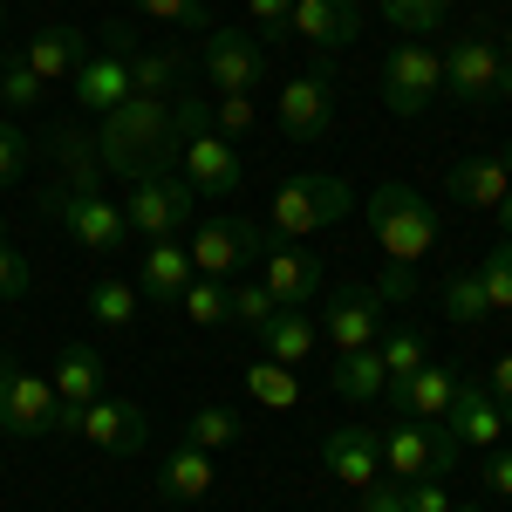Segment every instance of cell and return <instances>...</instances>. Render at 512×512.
Segmentation results:
<instances>
[{
  "mask_svg": "<svg viewBox=\"0 0 512 512\" xmlns=\"http://www.w3.org/2000/svg\"><path fill=\"white\" fill-rule=\"evenodd\" d=\"M383 7V21L403 28V35H437V21L451 14V0H376Z\"/></svg>",
  "mask_w": 512,
  "mask_h": 512,
  "instance_id": "40",
  "label": "cell"
},
{
  "mask_svg": "<svg viewBox=\"0 0 512 512\" xmlns=\"http://www.w3.org/2000/svg\"><path fill=\"white\" fill-rule=\"evenodd\" d=\"M321 465H328V478H342L349 492H369V485L383 478V431H369V424H342V431H328Z\"/></svg>",
  "mask_w": 512,
  "mask_h": 512,
  "instance_id": "17",
  "label": "cell"
},
{
  "mask_svg": "<svg viewBox=\"0 0 512 512\" xmlns=\"http://www.w3.org/2000/svg\"><path fill=\"white\" fill-rule=\"evenodd\" d=\"M376 349H383V369H390V383H410V376L431 362V342H424V328H396V335H383Z\"/></svg>",
  "mask_w": 512,
  "mask_h": 512,
  "instance_id": "35",
  "label": "cell"
},
{
  "mask_svg": "<svg viewBox=\"0 0 512 512\" xmlns=\"http://www.w3.org/2000/svg\"><path fill=\"white\" fill-rule=\"evenodd\" d=\"M178 82H185V55L178 48H137L130 55V96H178Z\"/></svg>",
  "mask_w": 512,
  "mask_h": 512,
  "instance_id": "29",
  "label": "cell"
},
{
  "mask_svg": "<svg viewBox=\"0 0 512 512\" xmlns=\"http://www.w3.org/2000/svg\"><path fill=\"white\" fill-rule=\"evenodd\" d=\"M472 280L485 287V301H492L499 315H512V239H499V246H492V253L478 260Z\"/></svg>",
  "mask_w": 512,
  "mask_h": 512,
  "instance_id": "38",
  "label": "cell"
},
{
  "mask_svg": "<svg viewBox=\"0 0 512 512\" xmlns=\"http://www.w3.org/2000/svg\"><path fill=\"white\" fill-rule=\"evenodd\" d=\"M0 431L7 437H48L55 431V383L28 376L7 349H0Z\"/></svg>",
  "mask_w": 512,
  "mask_h": 512,
  "instance_id": "11",
  "label": "cell"
},
{
  "mask_svg": "<svg viewBox=\"0 0 512 512\" xmlns=\"http://www.w3.org/2000/svg\"><path fill=\"white\" fill-rule=\"evenodd\" d=\"M458 437L444 431V424H417V417H403L396 431H383V465H390V478H444L451 465H458Z\"/></svg>",
  "mask_w": 512,
  "mask_h": 512,
  "instance_id": "7",
  "label": "cell"
},
{
  "mask_svg": "<svg viewBox=\"0 0 512 512\" xmlns=\"http://www.w3.org/2000/svg\"><path fill=\"white\" fill-rule=\"evenodd\" d=\"M28 158H35V144H28V130L21 123L0 117V185H14L21 171H28Z\"/></svg>",
  "mask_w": 512,
  "mask_h": 512,
  "instance_id": "43",
  "label": "cell"
},
{
  "mask_svg": "<svg viewBox=\"0 0 512 512\" xmlns=\"http://www.w3.org/2000/svg\"><path fill=\"white\" fill-rule=\"evenodd\" d=\"M267 226H274V239H308L321 226V219H315V198H308V185H301V178H287V185L274 192Z\"/></svg>",
  "mask_w": 512,
  "mask_h": 512,
  "instance_id": "31",
  "label": "cell"
},
{
  "mask_svg": "<svg viewBox=\"0 0 512 512\" xmlns=\"http://www.w3.org/2000/svg\"><path fill=\"white\" fill-rule=\"evenodd\" d=\"M226 287H233V321L239 328H260V321L274 315V294H267L260 280H226Z\"/></svg>",
  "mask_w": 512,
  "mask_h": 512,
  "instance_id": "42",
  "label": "cell"
},
{
  "mask_svg": "<svg viewBox=\"0 0 512 512\" xmlns=\"http://www.w3.org/2000/svg\"><path fill=\"white\" fill-rule=\"evenodd\" d=\"M89 315L103 321V328H130V321H137V287L117 280V274H103L89 287Z\"/></svg>",
  "mask_w": 512,
  "mask_h": 512,
  "instance_id": "36",
  "label": "cell"
},
{
  "mask_svg": "<svg viewBox=\"0 0 512 512\" xmlns=\"http://www.w3.org/2000/svg\"><path fill=\"white\" fill-rule=\"evenodd\" d=\"M41 96H48V82L21 62V48H7V55H0V103H7V110H35Z\"/></svg>",
  "mask_w": 512,
  "mask_h": 512,
  "instance_id": "37",
  "label": "cell"
},
{
  "mask_svg": "<svg viewBox=\"0 0 512 512\" xmlns=\"http://www.w3.org/2000/svg\"><path fill=\"white\" fill-rule=\"evenodd\" d=\"M444 96H458L465 110H492V103H512V62L499 55V41H451L444 55Z\"/></svg>",
  "mask_w": 512,
  "mask_h": 512,
  "instance_id": "4",
  "label": "cell"
},
{
  "mask_svg": "<svg viewBox=\"0 0 512 512\" xmlns=\"http://www.w3.org/2000/svg\"><path fill=\"white\" fill-rule=\"evenodd\" d=\"M301 185H308V198H315V219L321 226H335V219H349V178H335V171H301Z\"/></svg>",
  "mask_w": 512,
  "mask_h": 512,
  "instance_id": "39",
  "label": "cell"
},
{
  "mask_svg": "<svg viewBox=\"0 0 512 512\" xmlns=\"http://www.w3.org/2000/svg\"><path fill=\"white\" fill-rule=\"evenodd\" d=\"M437 424L458 437L465 451H492L499 431H506V417H499V403L485 390V376H465V369H458V396H451V410H444Z\"/></svg>",
  "mask_w": 512,
  "mask_h": 512,
  "instance_id": "15",
  "label": "cell"
},
{
  "mask_svg": "<svg viewBox=\"0 0 512 512\" xmlns=\"http://www.w3.org/2000/svg\"><path fill=\"white\" fill-rule=\"evenodd\" d=\"M0 7H7V0H0Z\"/></svg>",
  "mask_w": 512,
  "mask_h": 512,
  "instance_id": "57",
  "label": "cell"
},
{
  "mask_svg": "<svg viewBox=\"0 0 512 512\" xmlns=\"http://www.w3.org/2000/svg\"><path fill=\"white\" fill-rule=\"evenodd\" d=\"M274 123L294 137V144H321V137L335 130V76H328V62H315L308 76H294L287 89H280Z\"/></svg>",
  "mask_w": 512,
  "mask_h": 512,
  "instance_id": "10",
  "label": "cell"
},
{
  "mask_svg": "<svg viewBox=\"0 0 512 512\" xmlns=\"http://www.w3.org/2000/svg\"><path fill=\"white\" fill-rule=\"evenodd\" d=\"M492 212H499V226H506V239H512V192L499 198V205H492Z\"/></svg>",
  "mask_w": 512,
  "mask_h": 512,
  "instance_id": "52",
  "label": "cell"
},
{
  "mask_svg": "<svg viewBox=\"0 0 512 512\" xmlns=\"http://www.w3.org/2000/svg\"><path fill=\"white\" fill-rule=\"evenodd\" d=\"M239 431H246V424H239L226 403H205V410L185 417V444H198V451H233Z\"/></svg>",
  "mask_w": 512,
  "mask_h": 512,
  "instance_id": "33",
  "label": "cell"
},
{
  "mask_svg": "<svg viewBox=\"0 0 512 512\" xmlns=\"http://www.w3.org/2000/svg\"><path fill=\"white\" fill-rule=\"evenodd\" d=\"M198 205L205 198L178 178V171H164V178H144V185H130V205H123V219H130V233L144 239H178L185 226L198 219Z\"/></svg>",
  "mask_w": 512,
  "mask_h": 512,
  "instance_id": "6",
  "label": "cell"
},
{
  "mask_svg": "<svg viewBox=\"0 0 512 512\" xmlns=\"http://www.w3.org/2000/svg\"><path fill=\"white\" fill-rule=\"evenodd\" d=\"M444 185H451V198H458V205H499V198L512 192V171L499 158H458Z\"/></svg>",
  "mask_w": 512,
  "mask_h": 512,
  "instance_id": "26",
  "label": "cell"
},
{
  "mask_svg": "<svg viewBox=\"0 0 512 512\" xmlns=\"http://www.w3.org/2000/svg\"><path fill=\"white\" fill-rule=\"evenodd\" d=\"M130 7L151 14V21H171V28H212L205 0H130Z\"/></svg>",
  "mask_w": 512,
  "mask_h": 512,
  "instance_id": "41",
  "label": "cell"
},
{
  "mask_svg": "<svg viewBox=\"0 0 512 512\" xmlns=\"http://www.w3.org/2000/svg\"><path fill=\"white\" fill-rule=\"evenodd\" d=\"M362 219H369L376 246L390 253V267L417 274V260L437 253V205L424 192H410V185H376V192L362 198Z\"/></svg>",
  "mask_w": 512,
  "mask_h": 512,
  "instance_id": "2",
  "label": "cell"
},
{
  "mask_svg": "<svg viewBox=\"0 0 512 512\" xmlns=\"http://www.w3.org/2000/svg\"><path fill=\"white\" fill-rule=\"evenodd\" d=\"M192 287V246L178 239H151V253L137 260V294L151 308H178V294Z\"/></svg>",
  "mask_w": 512,
  "mask_h": 512,
  "instance_id": "21",
  "label": "cell"
},
{
  "mask_svg": "<svg viewBox=\"0 0 512 512\" xmlns=\"http://www.w3.org/2000/svg\"><path fill=\"white\" fill-rule=\"evenodd\" d=\"M362 512H410V499H403V478H376V485L362 492Z\"/></svg>",
  "mask_w": 512,
  "mask_h": 512,
  "instance_id": "47",
  "label": "cell"
},
{
  "mask_svg": "<svg viewBox=\"0 0 512 512\" xmlns=\"http://www.w3.org/2000/svg\"><path fill=\"white\" fill-rule=\"evenodd\" d=\"M294 41H308L315 48V62H328V55H342L355 35H362V7L355 0H294Z\"/></svg>",
  "mask_w": 512,
  "mask_h": 512,
  "instance_id": "16",
  "label": "cell"
},
{
  "mask_svg": "<svg viewBox=\"0 0 512 512\" xmlns=\"http://www.w3.org/2000/svg\"><path fill=\"white\" fill-rule=\"evenodd\" d=\"M499 164H506V171H512V144H506V151H499Z\"/></svg>",
  "mask_w": 512,
  "mask_h": 512,
  "instance_id": "54",
  "label": "cell"
},
{
  "mask_svg": "<svg viewBox=\"0 0 512 512\" xmlns=\"http://www.w3.org/2000/svg\"><path fill=\"white\" fill-rule=\"evenodd\" d=\"M246 14H253L260 35H280V28L294 21V0H246Z\"/></svg>",
  "mask_w": 512,
  "mask_h": 512,
  "instance_id": "48",
  "label": "cell"
},
{
  "mask_svg": "<svg viewBox=\"0 0 512 512\" xmlns=\"http://www.w3.org/2000/svg\"><path fill=\"white\" fill-rule=\"evenodd\" d=\"M369 294H376V301H410V294H417V274H410V267H390L383 287H369Z\"/></svg>",
  "mask_w": 512,
  "mask_h": 512,
  "instance_id": "50",
  "label": "cell"
},
{
  "mask_svg": "<svg viewBox=\"0 0 512 512\" xmlns=\"http://www.w3.org/2000/svg\"><path fill=\"white\" fill-rule=\"evenodd\" d=\"M21 62H28L48 89H55V82H69L82 62H89V35H82V28H69V21H55V28H41L35 41H21Z\"/></svg>",
  "mask_w": 512,
  "mask_h": 512,
  "instance_id": "23",
  "label": "cell"
},
{
  "mask_svg": "<svg viewBox=\"0 0 512 512\" xmlns=\"http://www.w3.org/2000/svg\"><path fill=\"white\" fill-rule=\"evenodd\" d=\"M69 82H76V103L89 110V117H110L123 96H130V55H117V48H89V62H82Z\"/></svg>",
  "mask_w": 512,
  "mask_h": 512,
  "instance_id": "22",
  "label": "cell"
},
{
  "mask_svg": "<svg viewBox=\"0 0 512 512\" xmlns=\"http://www.w3.org/2000/svg\"><path fill=\"white\" fill-rule=\"evenodd\" d=\"M403 499H410V512H451L444 478H410V485H403Z\"/></svg>",
  "mask_w": 512,
  "mask_h": 512,
  "instance_id": "45",
  "label": "cell"
},
{
  "mask_svg": "<svg viewBox=\"0 0 512 512\" xmlns=\"http://www.w3.org/2000/svg\"><path fill=\"white\" fill-rule=\"evenodd\" d=\"M212 123H219V137H246V130H253V96H219V103H212Z\"/></svg>",
  "mask_w": 512,
  "mask_h": 512,
  "instance_id": "44",
  "label": "cell"
},
{
  "mask_svg": "<svg viewBox=\"0 0 512 512\" xmlns=\"http://www.w3.org/2000/svg\"><path fill=\"white\" fill-rule=\"evenodd\" d=\"M21 294H28V260L0 239V301H21Z\"/></svg>",
  "mask_w": 512,
  "mask_h": 512,
  "instance_id": "46",
  "label": "cell"
},
{
  "mask_svg": "<svg viewBox=\"0 0 512 512\" xmlns=\"http://www.w3.org/2000/svg\"><path fill=\"white\" fill-rule=\"evenodd\" d=\"M321 308V328H328V349L349 355V349H376L383 342V301L369 294V287H335Z\"/></svg>",
  "mask_w": 512,
  "mask_h": 512,
  "instance_id": "13",
  "label": "cell"
},
{
  "mask_svg": "<svg viewBox=\"0 0 512 512\" xmlns=\"http://www.w3.org/2000/svg\"><path fill=\"white\" fill-rule=\"evenodd\" d=\"M178 178H185L198 198H233L239 185H246L239 144H233V137H219V130H198L192 144H185V158H178Z\"/></svg>",
  "mask_w": 512,
  "mask_h": 512,
  "instance_id": "14",
  "label": "cell"
},
{
  "mask_svg": "<svg viewBox=\"0 0 512 512\" xmlns=\"http://www.w3.org/2000/svg\"><path fill=\"white\" fill-rule=\"evenodd\" d=\"M253 335H260V349L274 355V362H287V369H294V362H308V355H315V315H308V308H274V315L260 321V328H253Z\"/></svg>",
  "mask_w": 512,
  "mask_h": 512,
  "instance_id": "25",
  "label": "cell"
},
{
  "mask_svg": "<svg viewBox=\"0 0 512 512\" xmlns=\"http://www.w3.org/2000/svg\"><path fill=\"white\" fill-rule=\"evenodd\" d=\"M260 287L274 294V308H315L328 274H321V253H308L301 239H280L260 253Z\"/></svg>",
  "mask_w": 512,
  "mask_h": 512,
  "instance_id": "12",
  "label": "cell"
},
{
  "mask_svg": "<svg viewBox=\"0 0 512 512\" xmlns=\"http://www.w3.org/2000/svg\"><path fill=\"white\" fill-rule=\"evenodd\" d=\"M0 14H7V7H0Z\"/></svg>",
  "mask_w": 512,
  "mask_h": 512,
  "instance_id": "56",
  "label": "cell"
},
{
  "mask_svg": "<svg viewBox=\"0 0 512 512\" xmlns=\"http://www.w3.org/2000/svg\"><path fill=\"white\" fill-rule=\"evenodd\" d=\"M198 130H212V103L205 96H123L110 117L96 123V158L110 178L123 185H144V178H164L178 171L185 144Z\"/></svg>",
  "mask_w": 512,
  "mask_h": 512,
  "instance_id": "1",
  "label": "cell"
},
{
  "mask_svg": "<svg viewBox=\"0 0 512 512\" xmlns=\"http://www.w3.org/2000/svg\"><path fill=\"white\" fill-rule=\"evenodd\" d=\"M198 62H205V76L219 82V96H253L260 82H267V41L246 35V28H205V48H198Z\"/></svg>",
  "mask_w": 512,
  "mask_h": 512,
  "instance_id": "8",
  "label": "cell"
},
{
  "mask_svg": "<svg viewBox=\"0 0 512 512\" xmlns=\"http://www.w3.org/2000/svg\"><path fill=\"white\" fill-rule=\"evenodd\" d=\"M212 478H219L212 451L178 444V451L164 458V472H158V499H164V506H192V499H205V492H212Z\"/></svg>",
  "mask_w": 512,
  "mask_h": 512,
  "instance_id": "24",
  "label": "cell"
},
{
  "mask_svg": "<svg viewBox=\"0 0 512 512\" xmlns=\"http://www.w3.org/2000/svg\"><path fill=\"white\" fill-rule=\"evenodd\" d=\"M76 437H82V444H96V451L130 458V451H144L151 424H144V410H137V403H123V396H96V403H82Z\"/></svg>",
  "mask_w": 512,
  "mask_h": 512,
  "instance_id": "18",
  "label": "cell"
},
{
  "mask_svg": "<svg viewBox=\"0 0 512 512\" xmlns=\"http://www.w3.org/2000/svg\"><path fill=\"white\" fill-rule=\"evenodd\" d=\"M328 383H335V396H349V403H376V396L390 390L383 349H349L335 369H328Z\"/></svg>",
  "mask_w": 512,
  "mask_h": 512,
  "instance_id": "27",
  "label": "cell"
},
{
  "mask_svg": "<svg viewBox=\"0 0 512 512\" xmlns=\"http://www.w3.org/2000/svg\"><path fill=\"white\" fill-rule=\"evenodd\" d=\"M103 396V355L96 349H62V362H55V403H96Z\"/></svg>",
  "mask_w": 512,
  "mask_h": 512,
  "instance_id": "28",
  "label": "cell"
},
{
  "mask_svg": "<svg viewBox=\"0 0 512 512\" xmlns=\"http://www.w3.org/2000/svg\"><path fill=\"white\" fill-rule=\"evenodd\" d=\"M246 396H253L260 410H294V403H301V383H294V369H287V362L260 355V362L246 369Z\"/></svg>",
  "mask_w": 512,
  "mask_h": 512,
  "instance_id": "30",
  "label": "cell"
},
{
  "mask_svg": "<svg viewBox=\"0 0 512 512\" xmlns=\"http://www.w3.org/2000/svg\"><path fill=\"white\" fill-rule=\"evenodd\" d=\"M178 308H185V321H198V328H219V321H233V287L192 274V287L178 294Z\"/></svg>",
  "mask_w": 512,
  "mask_h": 512,
  "instance_id": "32",
  "label": "cell"
},
{
  "mask_svg": "<svg viewBox=\"0 0 512 512\" xmlns=\"http://www.w3.org/2000/svg\"><path fill=\"white\" fill-rule=\"evenodd\" d=\"M437 315L458 321V328H472V321L492 315V301H485V287H478L472 274H451L444 287H437Z\"/></svg>",
  "mask_w": 512,
  "mask_h": 512,
  "instance_id": "34",
  "label": "cell"
},
{
  "mask_svg": "<svg viewBox=\"0 0 512 512\" xmlns=\"http://www.w3.org/2000/svg\"><path fill=\"white\" fill-rule=\"evenodd\" d=\"M267 253V226L253 219H198L192 226V274L205 280H239Z\"/></svg>",
  "mask_w": 512,
  "mask_h": 512,
  "instance_id": "5",
  "label": "cell"
},
{
  "mask_svg": "<svg viewBox=\"0 0 512 512\" xmlns=\"http://www.w3.org/2000/svg\"><path fill=\"white\" fill-rule=\"evenodd\" d=\"M499 55H506V62H512V28H506V41H499Z\"/></svg>",
  "mask_w": 512,
  "mask_h": 512,
  "instance_id": "53",
  "label": "cell"
},
{
  "mask_svg": "<svg viewBox=\"0 0 512 512\" xmlns=\"http://www.w3.org/2000/svg\"><path fill=\"white\" fill-rule=\"evenodd\" d=\"M485 492L512 499V451H492V458H485Z\"/></svg>",
  "mask_w": 512,
  "mask_h": 512,
  "instance_id": "51",
  "label": "cell"
},
{
  "mask_svg": "<svg viewBox=\"0 0 512 512\" xmlns=\"http://www.w3.org/2000/svg\"><path fill=\"white\" fill-rule=\"evenodd\" d=\"M451 396H458V369H451V362H424L410 383H390V390H383V403H390L396 417L437 424V417L451 410Z\"/></svg>",
  "mask_w": 512,
  "mask_h": 512,
  "instance_id": "20",
  "label": "cell"
},
{
  "mask_svg": "<svg viewBox=\"0 0 512 512\" xmlns=\"http://www.w3.org/2000/svg\"><path fill=\"white\" fill-rule=\"evenodd\" d=\"M451 512H478V506H451Z\"/></svg>",
  "mask_w": 512,
  "mask_h": 512,
  "instance_id": "55",
  "label": "cell"
},
{
  "mask_svg": "<svg viewBox=\"0 0 512 512\" xmlns=\"http://www.w3.org/2000/svg\"><path fill=\"white\" fill-rule=\"evenodd\" d=\"M437 89H444V55L437 48H424V41L390 48V62H383V103H390L396 117H424L437 103Z\"/></svg>",
  "mask_w": 512,
  "mask_h": 512,
  "instance_id": "9",
  "label": "cell"
},
{
  "mask_svg": "<svg viewBox=\"0 0 512 512\" xmlns=\"http://www.w3.org/2000/svg\"><path fill=\"white\" fill-rule=\"evenodd\" d=\"M41 158L55 164V185H69V192H103V158H96V137L82 130V123H55L48 137H41Z\"/></svg>",
  "mask_w": 512,
  "mask_h": 512,
  "instance_id": "19",
  "label": "cell"
},
{
  "mask_svg": "<svg viewBox=\"0 0 512 512\" xmlns=\"http://www.w3.org/2000/svg\"><path fill=\"white\" fill-rule=\"evenodd\" d=\"M485 390H492V403H499V417H506V431H512V355H499V362H492Z\"/></svg>",
  "mask_w": 512,
  "mask_h": 512,
  "instance_id": "49",
  "label": "cell"
},
{
  "mask_svg": "<svg viewBox=\"0 0 512 512\" xmlns=\"http://www.w3.org/2000/svg\"><path fill=\"white\" fill-rule=\"evenodd\" d=\"M41 219H55L62 233L89 246V253H117L130 239V219L123 205H110V192H69V185H48L41 192Z\"/></svg>",
  "mask_w": 512,
  "mask_h": 512,
  "instance_id": "3",
  "label": "cell"
}]
</instances>
